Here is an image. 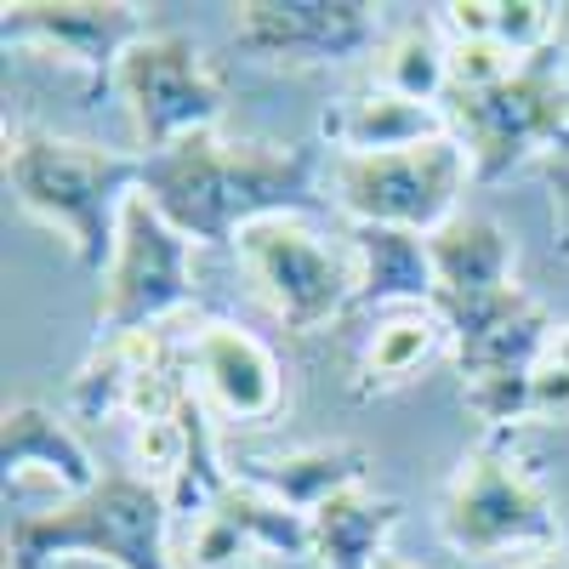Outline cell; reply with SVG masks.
<instances>
[{
  "label": "cell",
  "mask_w": 569,
  "mask_h": 569,
  "mask_svg": "<svg viewBox=\"0 0 569 569\" xmlns=\"http://www.w3.org/2000/svg\"><path fill=\"white\" fill-rule=\"evenodd\" d=\"M319 154L308 142H246L222 131H194L177 149L142 160V188L188 246H233L262 217H308Z\"/></svg>",
  "instance_id": "cell-1"
},
{
  "label": "cell",
  "mask_w": 569,
  "mask_h": 569,
  "mask_svg": "<svg viewBox=\"0 0 569 569\" xmlns=\"http://www.w3.org/2000/svg\"><path fill=\"white\" fill-rule=\"evenodd\" d=\"M7 188L34 222L63 233L80 268L103 273L120 240V217L142 188V154L18 126L7 131Z\"/></svg>",
  "instance_id": "cell-2"
},
{
  "label": "cell",
  "mask_w": 569,
  "mask_h": 569,
  "mask_svg": "<svg viewBox=\"0 0 569 569\" xmlns=\"http://www.w3.org/2000/svg\"><path fill=\"white\" fill-rule=\"evenodd\" d=\"M171 501L142 472H103L86 496H63L46 512L7 518L12 569H52L63 558H91L109 569H171L166 552Z\"/></svg>",
  "instance_id": "cell-3"
},
{
  "label": "cell",
  "mask_w": 569,
  "mask_h": 569,
  "mask_svg": "<svg viewBox=\"0 0 569 569\" xmlns=\"http://www.w3.org/2000/svg\"><path fill=\"white\" fill-rule=\"evenodd\" d=\"M456 142L472 160V182H501L530 154L563 160L569 154V58L563 46H541L490 91L450 98Z\"/></svg>",
  "instance_id": "cell-4"
},
{
  "label": "cell",
  "mask_w": 569,
  "mask_h": 569,
  "mask_svg": "<svg viewBox=\"0 0 569 569\" xmlns=\"http://www.w3.org/2000/svg\"><path fill=\"white\" fill-rule=\"evenodd\" d=\"M114 91H120V109L131 120L142 160L177 149L194 131H217V120L228 109V86L211 69V58L188 34H171V29L142 34L120 58Z\"/></svg>",
  "instance_id": "cell-5"
},
{
  "label": "cell",
  "mask_w": 569,
  "mask_h": 569,
  "mask_svg": "<svg viewBox=\"0 0 569 569\" xmlns=\"http://www.w3.org/2000/svg\"><path fill=\"white\" fill-rule=\"evenodd\" d=\"M439 536L467 558H496L518 547H547L558 536V512L541 479L501 439L461 456L439 507Z\"/></svg>",
  "instance_id": "cell-6"
},
{
  "label": "cell",
  "mask_w": 569,
  "mask_h": 569,
  "mask_svg": "<svg viewBox=\"0 0 569 569\" xmlns=\"http://www.w3.org/2000/svg\"><path fill=\"white\" fill-rule=\"evenodd\" d=\"M330 182H337V206L348 211V222L433 233L461 211L472 160L456 137H433L399 154H337Z\"/></svg>",
  "instance_id": "cell-7"
},
{
  "label": "cell",
  "mask_w": 569,
  "mask_h": 569,
  "mask_svg": "<svg viewBox=\"0 0 569 569\" xmlns=\"http://www.w3.org/2000/svg\"><path fill=\"white\" fill-rule=\"evenodd\" d=\"M98 279H103V291H98V348L142 337V330H160L171 313L188 308V297H194L188 240L142 194H131V206L120 217L114 257H109V268Z\"/></svg>",
  "instance_id": "cell-8"
},
{
  "label": "cell",
  "mask_w": 569,
  "mask_h": 569,
  "mask_svg": "<svg viewBox=\"0 0 569 569\" xmlns=\"http://www.w3.org/2000/svg\"><path fill=\"white\" fill-rule=\"evenodd\" d=\"M233 251H240L262 308L284 330L308 337L342 308H353V257L325 246L302 217H262L233 240Z\"/></svg>",
  "instance_id": "cell-9"
},
{
  "label": "cell",
  "mask_w": 569,
  "mask_h": 569,
  "mask_svg": "<svg viewBox=\"0 0 569 569\" xmlns=\"http://www.w3.org/2000/svg\"><path fill=\"white\" fill-rule=\"evenodd\" d=\"M382 46V23L365 0H246L233 7V52L257 63H353Z\"/></svg>",
  "instance_id": "cell-10"
},
{
  "label": "cell",
  "mask_w": 569,
  "mask_h": 569,
  "mask_svg": "<svg viewBox=\"0 0 569 569\" xmlns=\"http://www.w3.org/2000/svg\"><path fill=\"white\" fill-rule=\"evenodd\" d=\"M149 34V18L131 0H7L0 7V40L46 46L69 69H80L86 98L114 86L120 58Z\"/></svg>",
  "instance_id": "cell-11"
},
{
  "label": "cell",
  "mask_w": 569,
  "mask_h": 569,
  "mask_svg": "<svg viewBox=\"0 0 569 569\" xmlns=\"http://www.w3.org/2000/svg\"><path fill=\"white\" fill-rule=\"evenodd\" d=\"M445 330H450V353L461 370V388L479 382H518L530 376L552 342V319L536 297H525L518 284L485 297H439L433 302Z\"/></svg>",
  "instance_id": "cell-12"
},
{
  "label": "cell",
  "mask_w": 569,
  "mask_h": 569,
  "mask_svg": "<svg viewBox=\"0 0 569 569\" xmlns=\"http://www.w3.org/2000/svg\"><path fill=\"white\" fill-rule=\"evenodd\" d=\"M194 388L228 416V421H273L284 405V370L273 348L246 325L206 319L188 342Z\"/></svg>",
  "instance_id": "cell-13"
},
{
  "label": "cell",
  "mask_w": 569,
  "mask_h": 569,
  "mask_svg": "<svg viewBox=\"0 0 569 569\" xmlns=\"http://www.w3.org/2000/svg\"><path fill=\"white\" fill-rule=\"evenodd\" d=\"M348 257H353V308H433L439 279L427 257V233L382 228V222H348Z\"/></svg>",
  "instance_id": "cell-14"
},
{
  "label": "cell",
  "mask_w": 569,
  "mask_h": 569,
  "mask_svg": "<svg viewBox=\"0 0 569 569\" xmlns=\"http://www.w3.org/2000/svg\"><path fill=\"white\" fill-rule=\"evenodd\" d=\"M0 472H7V490L23 479H46L63 496H86L103 479L80 433L46 405H7V416H0Z\"/></svg>",
  "instance_id": "cell-15"
},
{
  "label": "cell",
  "mask_w": 569,
  "mask_h": 569,
  "mask_svg": "<svg viewBox=\"0 0 569 569\" xmlns=\"http://www.w3.org/2000/svg\"><path fill=\"white\" fill-rule=\"evenodd\" d=\"M325 137L342 154H399V149H421L433 137H450V109L410 103L399 91L370 86L365 98H348L325 114Z\"/></svg>",
  "instance_id": "cell-16"
},
{
  "label": "cell",
  "mask_w": 569,
  "mask_h": 569,
  "mask_svg": "<svg viewBox=\"0 0 569 569\" xmlns=\"http://www.w3.org/2000/svg\"><path fill=\"white\" fill-rule=\"evenodd\" d=\"M365 467H370V456L353 445H313V450H284V456H251V461H240L233 479H246V485L268 490L273 501H284L291 512L313 518L330 496L359 490Z\"/></svg>",
  "instance_id": "cell-17"
},
{
  "label": "cell",
  "mask_w": 569,
  "mask_h": 569,
  "mask_svg": "<svg viewBox=\"0 0 569 569\" xmlns=\"http://www.w3.org/2000/svg\"><path fill=\"white\" fill-rule=\"evenodd\" d=\"M427 257H433L439 297H485L512 284V240L485 211H456L445 228H433L427 233Z\"/></svg>",
  "instance_id": "cell-18"
},
{
  "label": "cell",
  "mask_w": 569,
  "mask_h": 569,
  "mask_svg": "<svg viewBox=\"0 0 569 569\" xmlns=\"http://www.w3.org/2000/svg\"><path fill=\"white\" fill-rule=\"evenodd\" d=\"M405 507L393 496H376V490H342L330 496L313 518V558L319 569H376V558L388 552V536L399 530Z\"/></svg>",
  "instance_id": "cell-19"
},
{
  "label": "cell",
  "mask_w": 569,
  "mask_h": 569,
  "mask_svg": "<svg viewBox=\"0 0 569 569\" xmlns=\"http://www.w3.org/2000/svg\"><path fill=\"white\" fill-rule=\"evenodd\" d=\"M450 342V330L439 319V308H393L376 319V330L365 337L359 353V393H393L405 382H416V370Z\"/></svg>",
  "instance_id": "cell-20"
},
{
  "label": "cell",
  "mask_w": 569,
  "mask_h": 569,
  "mask_svg": "<svg viewBox=\"0 0 569 569\" xmlns=\"http://www.w3.org/2000/svg\"><path fill=\"white\" fill-rule=\"evenodd\" d=\"M376 86L410 103H445L450 91V46L439 40V18H410L376 46Z\"/></svg>",
  "instance_id": "cell-21"
},
{
  "label": "cell",
  "mask_w": 569,
  "mask_h": 569,
  "mask_svg": "<svg viewBox=\"0 0 569 569\" xmlns=\"http://www.w3.org/2000/svg\"><path fill=\"white\" fill-rule=\"evenodd\" d=\"M211 512H222L228 525H240L257 552H273V558H313V530H308V518L291 512L284 501H273L268 490L246 485V479H228L222 496L211 501Z\"/></svg>",
  "instance_id": "cell-22"
},
{
  "label": "cell",
  "mask_w": 569,
  "mask_h": 569,
  "mask_svg": "<svg viewBox=\"0 0 569 569\" xmlns=\"http://www.w3.org/2000/svg\"><path fill=\"white\" fill-rule=\"evenodd\" d=\"M182 569H257V541L222 512H200L182 547Z\"/></svg>",
  "instance_id": "cell-23"
},
{
  "label": "cell",
  "mask_w": 569,
  "mask_h": 569,
  "mask_svg": "<svg viewBox=\"0 0 569 569\" xmlns=\"http://www.w3.org/2000/svg\"><path fill=\"white\" fill-rule=\"evenodd\" d=\"M507 74H518V58L507 52L501 40H450V98H472V91H490Z\"/></svg>",
  "instance_id": "cell-24"
},
{
  "label": "cell",
  "mask_w": 569,
  "mask_h": 569,
  "mask_svg": "<svg viewBox=\"0 0 569 569\" xmlns=\"http://www.w3.org/2000/svg\"><path fill=\"white\" fill-rule=\"evenodd\" d=\"M563 416H569V370L541 353L530 376V421H563Z\"/></svg>",
  "instance_id": "cell-25"
},
{
  "label": "cell",
  "mask_w": 569,
  "mask_h": 569,
  "mask_svg": "<svg viewBox=\"0 0 569 569\" xmlns=\"http://www.w3.org/2000/svg\"><path fill=\"white\" fill-rule=\"evenodd\" d=\"M541 182L552 194V246L569 257V154L563 160H541Z\"/></svg>",
  "instance_id": "cell-26"
},
{
  "label": "cell",
  "mask_w": 569,
  "mask_h": 569,
  "mask_svg": "<svg viewBox=\"0 0 569 569\" xmlns=\"http://www.w3.org/2000/svg\"><path fill=\"white\" fill-rule=\"evenodd\" d=\"M547 359L569 370V325H558V330H552V342H547Z\"/></svg>",
  "instance_id": "cell-27"
},
{
  "label": "cell",
  "mask_w": 569,
  "mask_h": 569,
  "mask_svg": "<svg viewBox=\"0 0 569 569\" xmlns=\"http://www.w3.org/2000/svg\"><path fill=\"white\" fill-rule=\"evenodd\" d=\"M558 46H563V58H569V0L558 7Z\"/></svg>",
  "instance_id": "cell-28"
},
{
  "label": "cell",
  "mask_w": 569,
  "mask_h": 569,
  "mask_svg": "<svg viewBox=\"0 0 569 569\" xmlns=\"http://www.w3.org/2000/svg\"><path fill=\"white\" fill-rule=\"evenodd\" d=\"M376 569H416V563H405V558H393V552H382V558H376Z\"/></svg>",
  "instance_id": "cell-29"
},
{
  "label": "cell",
  "mask_w": 569,
  "mask_h": 569,
  "mask_svg": "<svg viewBox=\"0 0 569 569\" xmlns=\"http://www.w3.org/2000/svg\"><path fill=\"white\" fill-rule=\"evenodd\" d=\"M552 569H569V552H563V558H552Z\"/></svg>",
  "instance_id": "cell-30"
},
{
  "label": "cell",
  "mask_w": 569,
  "mask_h": 569,
  "mask_svg": "<svg viewBox=\"0 0 569 569\" xmlns=\"http://www.w3.org/2000/svg\"><path fill=\"white\" fill-rule=\"evenodd\" d=\"M530 569H552V558H547V563H530Z\"/></svg>",
  "instance_id": "cell-31"
},
{
  "label": "cell",
  "mask_w": 569,
  "mask_h": 569,
  "mask_svg": "<svg viewBox=\"0 0 569 569\" xmlns=\"http://www.w3.org/2000/svg\"><path fill=\"white\" fill-rule=\"evenodd\" d=\"M257 569H262V563H257Z\"/></svg>",
  "instance_id": "cell-32"
}]
</instances>
